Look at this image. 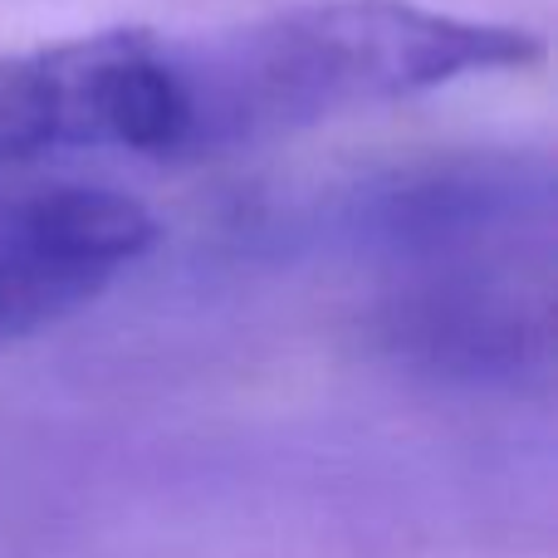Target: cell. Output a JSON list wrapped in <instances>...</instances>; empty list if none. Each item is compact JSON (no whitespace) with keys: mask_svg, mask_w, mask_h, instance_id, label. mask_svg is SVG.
Returning <instances> with one entry per match:
<instances>
[{"mask_svg":"<svg viewBox=\"0 0 558 558\" xmlns=\"http://www.w3.org/2000/svg\"><path fill=\"white\" fill-rule=\"evenodd\" d=\"M539 59L530 29L412 0H318L235 35L182 45L192 153L294 133Z\"/></svg>","mask_w":558,"mask_h":558,"instance_id":"1","label":"cell"},{"mask_svg":"<svg viewBox=\"0 0 558 558\" xmlns=\"http://www.w3.org/2000/svg\"><path fill=\"white\" fill-rule=\"evenodd\" d=\"M49 153H192L182 45L104 29L0 59V162Z\"/></svg>","mask_w":558,"mask_h":558,"instance_id":"2","label":"cell"},{"mask_svg":"<svg viewBox=\"0 0 558 558\" xmlns=\"http://www.w3.org/2000/svg\"><path fill=\"white\" fill-rule=\"evenodd\" d=\"M153 241V216L104 186L0 192V343L94 304Z\"/></svg>","mask_w":558,"mask_h":558,"instance_id":"3","label":"cell"}]
</instances>
